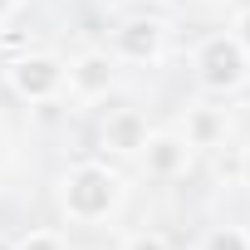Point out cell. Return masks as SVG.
<instances>
[{
    "label": "cell",
    "mask_w": 250,
    "mask_h": 250,
    "mask_svg": "<svg viewBox=\"0 0 250 250\" xmlns=\"http://www.w3.org/2000/svg\"><path fill=\"white\" fill-rule=\"evenodd\" d=\"M123 206V177L108 162H74L59 177V211L74 226H98Z\"/></svg>",
    "instance_id": "1"
},
{
    "label": "cell",
    "mask_w": 250,
    "mask_h": 250,
    "mask_svg": "<svg viewBox=\"0 0 250 250\" xmlns=\"http://www.w3.org/2000/svg\"><path fill=\"white\" fill-rule=\"evenodd\" d=\"M191 69H196V83L206 93H235L245 79H250V54L240 49V40L226 30V35H206L191 54Z\"/></svg>",
    "instance_id": "2"
},
{
    "label": "cell",
    "mask_w": 250,
    "mask_h": 250,
    "mask_svg": "<svg viewBox=\"0 0 250 250\" xmlns=\"http://www.w3.org/2000/svg\"><path fill=\"white\" fill-rule=\"evenodd\" d=\"M5 83L25 103H54L64 93V59L40 54V49H25V54H15L5 64Z\"/></svg>",
    "instance_id": "3"
},
{
    "label": "cell",
    "mask_w": 250,
    "mask_h": 250,
    "mask_svg": "<svg viewBox=\"0 0 250 250\" xmlns=\"http://www.w3.org/2000/svg\"><path fill=\"white\" fill-rule=\"evenodd\" d=\"M113 83H118V59H113V49H83L79 59L64 64V88H69L79 103L108 98Z\"/></svg>",
    "instance_id": "4"
},
{
    "label": "cell",
    "mask_w": 250,
    "mask_h": 250,
    "mask_svg": "<svg viewBox=\"0 0 250 250\" xmlns=\"http://www.w3.org/2000/svg\"><path fill=\"white\" fill-rule=\"evenodd\" d=\"M167 49V25L152 15H133L113 30V59H128V64H157Z\"/></svg>",
    "instance_id": "5"
},
{
    "label": "cell",
    "mask_w": 250,
    "mask_h": 250,
    "mask_svg": "<svg viewBox=\"0 0 250 250\" xmlns=\"http://www.w3.org/2000/svg\"><path fill=\"white\" fill-rule=\"evenodd\" d=\"M138 162H143V172H147L152 182H172V177L187 172V162H191V143H187L182 133H147Z\"/></svg>",
    "instance_id": "6"
},
{
    "label": "cell",
    "mask_w": 250,
    "mask_h": 250,
    "mask_svg": "<svg viewBox=\"0 0 250 250\" xmlns=\"http://www.w3.org/2000/svg\"><path fill=\"white\" fill-rule=\"evenodd\" d=\"M147 143V118L138 108H118L103 118V128H98V147L108 157H138Z\"/></svg>",
    "instance_id": "7"
},
{
    "label": "cell",
    "mask_w": 250,
    "mask_h": 250,
    "mask_svg": "<svg viewBox=\"0 0 250 250\" xmlns=\"http://www.w3.org/2000/svg\"><path fill=\"white\" fill-rule=\"evenodd\" d=\"M182 138L191 143V152H196V147H216V143L226 138V113H221V108H191Z\"/></svg>",
    "instance_id": "8"
},
{
    "label": "cell",
    "mask_w": 250,
    "mask_h": 250,
    "mask_svg": "<svg viewBox=\"0 0 250 250\" xmlns=\"http://www.w3.org/2000/svg\"><path fill=\"white\" fill-rule=\"evenodd\" d=\"M201 250H250V230L245 226H216L201 240Z\"/></svg>",
    "instance_id": "9"
},
{
    "label": "cell",
    "mask_w": 250,
    "mask_h": 250,
    "mask_svg": "<svg viewBox=\"0 0 250 250\" xmlns=\"http://www.w3.org/2000/svg\"><path fill=\"white\" fill-rule=\"evenodd\" d=\"M15 250H69V245H64V235H59V230L40 226V230H25V235L15 240Z\"/></svg>",
    "instance_id": "10"
},
{
    "label": "cell",
    "mask_w": 250,
    "mask_h": 250,
    "mask_svg": "<svg viewBox=\"0 0 250 250\" xmlns=\"http://www.w3.org/2000/svg\"><path fill=\"white\" fill-rule=\"evenodd\" d=\"M118 250H172V245H167V235H162V230H138V235L123 240Z\"/></svg>",
    "instance_id": "11"
},
{
    "label": "cell",
    "mask_w": 250,
    "mask_h": 250,
    "mask_svg": "<svg viewBox=\"0 0 250 250\" xmlns=\"http://www.w3.org/2000/svg\"><path fill=\"white\" fill-rule=\"evenodd\" d=\"M230 35H235V40H240V49L250 54V5H240V10H235V20H230Z\"/></svg>",
    "instance_id": "12"
},
{
    "label": "cell",
    "mask_w": 250,
    "mask_h": 250,
    "mask_svg": "<svg viewBox=\"0 0 250 250\" xmlns=\"http://www.w3.org/2000/svg\"><path fill=\"white\" fill-rule=\"evenodd\" d=\"M240 182H245V187H250V147H245V152H240Z\"/></svg>",
    "instance_id": "13"
},
{
    "label": "cell",
    "mask_w": 250,
    "mask_h": 250,
    "mask_svg": "<svg viewBox=\"0 0 250 250\" xmlns=\"http://www.w3.org/2000/svg\"><path fill=\"white\" fill-rule=\"evenodd\" d=\"M15 5H20V0H0V25H5V20L15 15Z\"/></svg>",
    "instance_id": "14"
}]
</instances>
